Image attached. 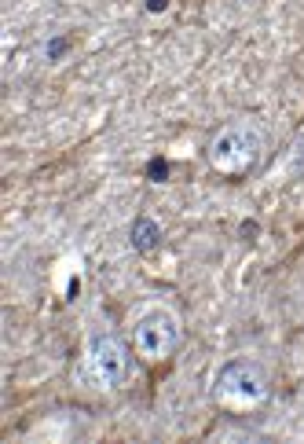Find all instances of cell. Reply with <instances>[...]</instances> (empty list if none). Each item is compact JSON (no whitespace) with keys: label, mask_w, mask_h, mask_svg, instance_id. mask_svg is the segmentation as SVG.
<instances>
[{"label":"cell","mask_w":304,"mask_h":444,"mask_svg":"<svg viewBox=\"0 0 304 444\" xmlns=\"http://www.w3.org/2000/svg\"><path fill=\"white\" fill-rule=\"evenodd\" d=\"M213 393L224 408H235V411H246V408H257L264 404L271 386H268V371L253 364V360H227L220 371H216V382H213Z\"/></svg>","instance_id":"7a4b0ae2"},{"label":"cell","mask_w":304,"mask_h":444,"mask_svg":"<svg viewBox=\"0 0 304 444\" xmlns=\"http://www.w3.org/2000/svg\"><path fill=\"white\" fill-rule=\"evenodd\" d=\"M180 338H184V327L176 320V312L147 309L136 320V327H133V349H136V356H143L147 364H162V360H169V356L180 349Z\"/></svg>","instance_id":"3957f363"},{"label":"cell","mask_w":304,"mask_h":444,"mask_svg":"<svg viewBox=\"0 0 304 444\" xmlns=\"http://www.w3.org/2000/svg\"><path fill=\"white\" fill-rule=\"evenodd\" d=\"M169 0H147V11H165Z\"/></svg>","instance_id":"ba28073f"},{"label":"cell","mask_w":304,"mask_h":444,"mask_svg":"<svg viewBox=\"0 0 304 444\" xmlns=\"http://www.w3.org/2000/svg\"><path fill=\"white\" fill-rule=\"evenodd\" d=\"M128 243H133V250L143 253V257H147V253H154L162 246V224L154 217H147V213L136 217L133 228H128Z\"/></svg>","instance_id":"5b68a950"},{"label":"cell","mask_w":304,"mask_h":444,"mask_svg":"<svg viewBox=\"0 0 304 444\" xmlns=\"http://www.w3.org/2000/svg\"><path fill=\"white\" fill-rule=\"evenodd\" d=\"M264 155V133H260V125L249 121V118H238V121H227L220 133L209 140V165L216 173L224 177H242L260 162Z\"/></svg>","instance_id":"6da1fadb"},{"label":"cell","mask_w":304,"mask_h":444,"mask_svg":"<svg viewBox=\"0 0 304 444\" xmlns=\"http://www.w3.org/2000/svg\"><path fill=\"white\" fill-rule=\"evenodd\" d=\"M84 367H89V378L99 389H121L133 378V353L125 349L118 334H96L89 342Z\"/></svg>","instance_id":"277c9868"},{"label":"cell","mask_w":304,"mask_h":444,"mask_svg":"<svg viewBox=\"0 0 304 444\" xmlns=\"http://www.w3.org/2000/svg\"><path fill=\"white\" fill-rule=\"evenodd\" d=\"M147 180L165 184V180H169V162H165V158H150V162H147Z\"/></svg>","instance_id":"8992f818"},{"label":"cell","mask_w":304,"mask_h":444,"mask_svg":"<svg viewBox=\"0 0 304 444\" xmlns=\"http://www.w3.org/2000/svg\"><path fill=\"white\" fill-rule=\"evenodd\" d=\"M67 48H70V40H67V37H52V40H48V48H45V55L55 62V59L67 55Z\"/></svg>","instance_id":"52a82bcc"}]
</instances>
